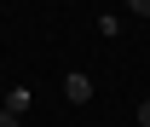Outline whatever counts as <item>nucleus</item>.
Instances as JSON below:
<instances>
[{"label": "nucleus", "mask_w": 150, "mask_h": 127, "mask_svg": "<svg viewBox=\"0 0 150 127\" xmlns=\"http://www.w3.org/2000/svg\"><path fill=\"white\" fill-rule=\"evenodd\" d=\"M127 12L133 18H150V0H127Z\"/></svg>", "instance_id": "3"}, {"label": "nucleus", "mask_w": 150, "mask_h": 127, "mask_svg": "<svg viewBox=\"0 0 150 127\" xmlns=\"http://www.w3.org/2000/svg\"><path fill=\"white\" fill-rule=\"evenodd\" d=\"M0 110H12V116H23V110H29V87H12V92H6V104H0Z\"/></svg>", "instance_id": "2"}, {"label": "nucleus", "mask_w": 150, "mask_h": 127, "mask_svg": "<svg viewBox=\"0 0 150 127\" xmlns=\"http://www.w3.org/2000/svg\"><path fill=\"white\" fill-rule=\"evenodd\" d=\"M0 127H23V116H12V110H0Z\"/></svg>", "instance_id": "4"}, {"label": "nucleus", "mask_w": 150, "mask_h": 127, "mask_svg": "<svg viewBox=\"0 0 150 127\" xmlns=\"http://www.w3.org/2000/svg\"><path fill=\"white\" fill-rule=\"evenodd\" d=\"M139 127H150V98H144V104H139Z\"/></svg>", "instance_id": "5"}, {"label": "nucleus", "mask_w": 150, "mask_h": 127, "mask_svg": "<svg viewBox=\"0 0 150 127\" xmlns=\"http://www.w3.org/2000/svg\"><path fill=\"white\" fill-rule=\"evenodd\" d=\"M64 98L69 104H93V81L87 75H64Z\"/></svg>", "instance_id": "1"}]
</instances>
